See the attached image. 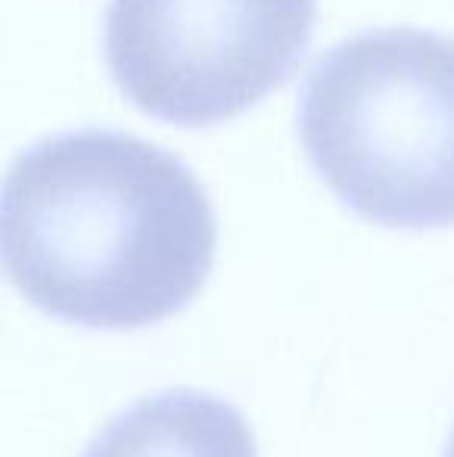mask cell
Instances as JSON below:
<instances>
[{"instance_id": "cell-3", "label": "cell", "mask_w": 454, "mask_h": 457, "mask_svg": "<svg viewBox=\"0 0 454 457\" xmlns=\"http://www.w3.org/2000/svg\"><path fill=\"white\" fill-rule=\"evenodd\" d=\"M315 19L318 0H110L106 66L140 112L221 125L286 85Z\"/></svg>"}, {"instance_id": "cell-4", "label": "cell", "mask_w": 454, "mask_h": 457, "mask_svg": "<svg viewBox=\"0 0 454 457\" xmlns=\"http://www.w3.org/2000/svg\"><path fill=\"white\" fill-rule=\"evenodd\" d=\"M85 457H259L246 417L209 392L171 389L137 398Z\"/></svg>"}, {"instance_id": "cell-1", "label": "cell", "mask_w": 454, "mask_h": 457, "mask_svg": "<svg viewBox=\"0 0 454 457\" xmlns=\"http://www.w3.org/2000/svg\"><path fill=\"white\" fill-rule=\"evenodd\" d=\"M215 246L196 175L134 134H54L0 178V271L66 324L140 330L171 318L200 295Z\"/></svg>"}, {"instance_id": "cell-2", "label": "cell", "mask_w": 454, "mask_h": 457, "mask_svg": "<svg viewBox=\"0 0 454 457\" xmlns=\"http://www.w3.org/2000/svg\"><path fill=\"white\" fill-rule=\"evenodd\" d=\"M309 162L349 212L401 230L454 224V37L376 29L311 66L299 96Z\"/></svg>"}, {"instance_id": "cell-5", "label": "cell", "mask_w": 454, "mask_h": 457, "mask_svg": "<svg viewBox=\"0 0 454 457\" xmlns=\"http://www.w3.org/2000/svg\"><path fill=\"white\" fill-rule=\"evenodd\" d=\"M445 457H454V433H451V442H449V452H445Z\"/></svg>"}]
</instances>
